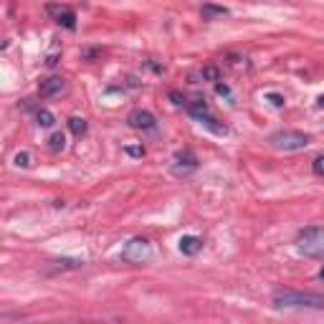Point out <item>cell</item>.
Returning <instances> with one entry per match:
<instances>
[{
  "label": "cell",
  "instance_id": "2",
  "mask_svg": "<svg viewBox=\"0 0 324 324\" xmlns=\"http://www.w3.org/2000/svg\"><path fill=\"white\" fill-rule=\"evenodd\" d=\"M296 251L309 258H324V226H309L296 233Z\"/></svg>",
  "mask_w": 324,
  "mask_h": 324
},
{
  "label": "cell",
  "instance_id": "20",
  "mask_svg": "<svg viewBox=\"0 0 324 324\" xmlns=\"http://www.w3.org/2000/svg\"><path fill=\"white\" fill-rule=\"evenodd\" d=\"M216 92H218L220 96H230V86H228V84H220V81L216 84Z\"/></svg>",
  "mask_w": 324,
  "mask_h": 324
},
{
  "label": "cell",
  "instance_id": "5",
  "mask_svg": "<svg viewBox=\"0 0 324 324\" xmlns=\"http://www.w3.org/2000/svg\"><path fill=\"white\" fill-rule=\"evenodd\" d=\"M150 256H152V246L147 238H132L122 248V258L132 261V264H144V261H150Z\"/></svg>",
  "mask_w": 324,
  "mask_h": 324
},
{
  "label": "cell",
  "instance_id": "21",
  "mask_svg": "<svg viewBox=\"0 0 324 324\" xmlns=\"http://www.w3.org/2000/svg\"><path fill=\"white\" fill-rule=\"evenodd\" d=\"M170 99H172V104H178V106L185 104V96H182L180 92H170Z\"/></svg>",
  "mask_w": 324,
  "mask_h": 324
},
{
  "label": "cell",
  "instance_id": "13",
  "mask_svg": "<svg viewBox=\"0 0 324 324\" xmlns=\"http://www.w3.org/2000/svg\"><path fill=\"white\" fill-rule=\"evenodd\" d=\"M200 13H202V18H223V16H228V8H223V6H213V3H206L200 8Z\"/></svg>",
  "mask_w": 324,
  "mask_h": 324
},
{
  "label": "cell",
  "instance_id": "19",
  "mask_svg": "<svg viewBox=\"0 0 324 324\" xmlns=\"http://www.w3.org/2000/svg\"><path fill=\"white\" fill-rule=\"evenodd\" d=\"M312 170H314L316 175H322V178H324V154H319V157L312 162Z\"/></svg>",
  "mask_w": 324,
  "mask_h": 324
},
{
  "label": "cell",
  "instance_id": "24",
  "mask_svg": "<svg viewBox=\"0 0 324 324\" xmlns=\"http://www.w3.org/2000/svg\"><path fill=\"white\" fill-rule=\"evenodd\" d=\"M316 104H319V106H324V96H319V99H316Z\"/></svg>",
  "mask_w": 324,
  "mask_h": 324
},
{
  "label": "cell",
  "instance_id": "14",
  "mask_svg": "<svg viewBox=\"0 0 324 324\" xmlns=\"http://www.w3.org/2000/svg\"><path fill=\"white\" fill-rule=\"evenodd\" d=\"M64 147H66V134L64 132H54L48 137V150L51 152H64Z\"/></svg>",
  "mask_w": 324,
  "mask_h": 324
},
{
  "label": "cell",
  "instance_id": "23",
  "mask_svg": "<svg viewBox=\"0 0 324 324\" xmlns=\"http://www.w3.org/2000/svg\"><path fill=\"white\" fill-rule=\"evenodd\" d=\"M56 64H58V54H51V56L46 58V66H51V68H54Z\"/></svg>",
  "mask_w": 324,
  "mask_h": 324
},
{
  "label": "cell",
  "instance_id": "1",
  "mask_svg": "<svg viewBox=\"0 0 324 324\" xmlns=\"http://www.w3.org/2000/svg\"><path fill=\"white\" fill-rule=\"evenodd\" d=\"M271 302L276 309H324V294H319V292L276 289Z\"/></svg>",
  "mask_w": 324,
  "mask_h": 324
},
{
  "label": "cell",
  "instance_id": "11",
  "mask_svg": "<svg viewBox=\"0 0 324 324\" xmlns=\"http://www.w3.org/2000/svg\"><path fill=\"white\" fill-rule=\"evenodd\" d=\"M36 124H38V127L51 130V127L56 124V114L48 112V109H38V112H36Z\"/></svg>",
  "mask_w": 324,
  "mask_h": 324
},
{
  "label": "cell",
  "instance_id": "18",
  "mask_svg": "<svg viewBox=\"0 0 324 324\" xmlns=\"http://www.w3.org/2000/svg\"><path fill=\"white\" fill-rule=\"evenodd\" d=\"M124 152H127L130 157H144V147H142V144H127Z\"/></svg>",
  "mask_w": 324,
  "mask_h": 324
},
{
  "label": "cell",
  "instance_id": "10",
  "mask_svg": "<svg viewBox=\"0 0 324 324\" xmlns=\"http://www.w3.org/2000/svg\"><path fill=\"white\" fill-rule=\"evenodd\" d=\"M200 248H202V238H198V236H182L180 238V251L185 256H195Z\"/></svg>",
  "mask_w": 324,
  "mask_h": 324
},
{
  "label": "cell",
  "instance_id": "17",
  "mask_svg": "<svg viewBox=\"0 0 324 324\" xmlns=\"http://www.w3.org/2000/svg\"><path fill=\"white\" fill-rule=\"evenodd\" d=\"M13 162H16V168H30V154L28 152H18L13 157Z\"/></svg>",
  "mask_w": 324,
  "mask_h": 324
},
{
  "label": "cell",
  "instance_id": "25",
  "mask_svg": "<svg viewBox=\"0 0 324 324\" xmlns=\"http://www.w3.org/2000/svg\"><path fill=\"white\" fill-rule=\"evenodd\" d=\"M319 278H322V281H324V266H322V271H319Z\"/></svg>",
  "mask_w": 324,
  "mask_h": 324
},
{
  "label": "cell",
  "instance_id": "6",
  "mask_svg": "<svg viewBox=\"0 0 324 324\" xmlns=\"http://www.w3.org/2000/svg\"><path fill=\"white\" fill-rule=\"evenodd\" d=\"M127 124L132 130L142 132V134H154L157 132V116L152 112H147V109H134L127 116Z\"/></svg>",
  "mask_w": 324,
  "mask_h": 324
},
{
  "label": "cell",
  "instance_id": "15",
  "mask_svg": "<svg viewBox=\"0 0 324 324\" xmlns=\"http://www.w3.org/2000/svg\"><path fill=\"white\" fill-rule=\"evenodd\" d=\"M200 76L206 78V81H213V84H218V81H220V68H218V66H202Z\"/></svg>",
  "mask_w": 324,
  "mask_h": 324
},
{
  "label": "cell",
  "instance_id": "4",
  "mask_svg": "<svg viewBox=\"0 0 324 324\" xmlns=\"http://www.w3.org/2000/svg\"><path fill=\"white\" fill-rule=\"evenodd\" d=\"M188 112H190V116L192 119H198L202 127H208L213 134H228V127L223 124V122H218V116L210 112V106L206 104V99H195V102H190L188 104Z\"/></svg>",
  "mask_w": 324,
  "mask_h": 324
},
{
  "label": "cell",
  "instance_id": "7",
  "mask_svg": "<svg viewBox=\"0 0 324 324\" xmlns=\"http://www.w3.org/2000/svg\"><path fill=\"white\" fill-rule=\"evenodd\" d=\"M195 170H198V157H195V152H190V150L178 152L175 160H172V165H170V172H172L175 178H188V175H192Z\"/></svg>",
  "mask_w": 324,
  "mask_h": 324
},
{
  "label": "cell",
  "instance_id": "22",
  "mask_svg": "<svg viewBox=\"0 0 324 324\" xmlns=\"http://www.w3.org/2000/svg\"><path fill=\"white\" fill-rule=\"evenodd\" d=\"M94 56H99V48H84L81 51V58H94Z\"/></svg>",
  "mask_w": 324,
  "mask_h": 324
},
{
  "label": "cell",
  "instance_id": "8",
  "mask_svg": "<svg viewBox=\"0 0 324 324\" xmlns=\"http://www.w3.org/2000/svg\"><path fill=\"white\" fill-rule=\"evenodd\" d=\"M46 13L58 23V26H64V28H68V30H74L76 28V13L68 8V6H61V3H48L46 6Z\"/></svg>",
  "mask_w": 324,
  "mask_h": 324
},
{
  "label": "cell",
  "instance_id": "16",
  "mask_svg": "<svg viewBox=\"0 0 324 324\" xmlns=\"http://www.w3.org/2000/svg\"><path fill=\"white\" fill-rule=\"evenodd\" d=\"M266 99H268V102H271V104H274L276 109H281L284 104H286V99H284V96H281L278 92H266Z\"/></svg>",
  "mask_w": 324,
  "mask_h": 324
},
{
  "label": "cell",
  "instance_id": "3",
  "mask_svg": "<svg viewBox=\"0 0 324 324\" xmlns=\"http://www.w3.org/2000/svg\"><path fill=\"white\" fill-rule=\"evenodd\" d=\"M309 142L312 137L299 130H276L268 134V144L278 152H299V150H306Z\"/></svg>",
  "mask_w": 324,
  "mask_h": 324
},
{
  "label": "cell",
  "instance_id": "9",
  "mask_svg": "<svg viewBox=\"0 0 324 324\" xmlns=\"http://www.w3.org/2000/svg\"><path fill=\"white\" fill-rule=\"evenodd\" d=\"M64 78L61 76H48V78H40V84H38V94L44 96V99H48V96H56V94H61L64 92Z\"/></svg>",
  "mask_w": 324,
  "mask_h": 324
},
{
  "label": "cell",
  "instance_id": "12",
  "mask_svg": "<svg viewBox=\"0 0 324 324\" xmlns=\"http://www.w3.org/2000/svg\"><path fill=\"white\" fill-rule=\"evenodd\" d=\"M68 130H71V134H76V137H84L86 134V119L84 116H71L68 119Z\"/></svg>",
  "mask_w": 324,
  "mask_h": 324
}]
</instances>
